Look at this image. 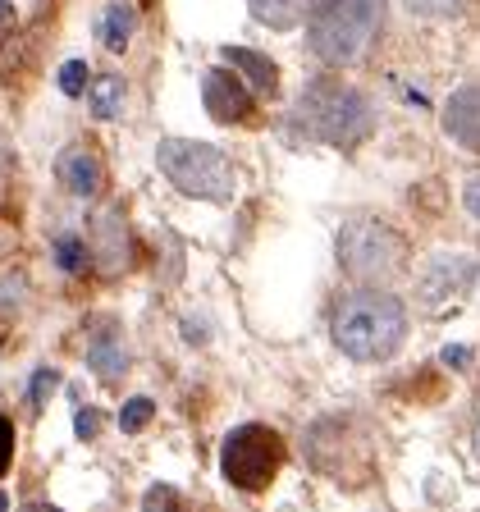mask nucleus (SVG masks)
<instances>
[{
    "mask_svg": "<svg viewBox=\"0 0 480 512\" xmlns=\"http://www.w3.org/2000/svg\"><path fill=\"white\" fill-rule=\"evenodd\" d=\"M133 28H138V10H133V5H106V14L96 19V37L115 55L133 42Z\"/></svg>",
    "mask_w": 480,
    "mask_h": 512,
    "instance_id": "4468645a",
    "label": "nucleus"
},
{
    "mask_svg": "<svg viewBox=\"0 0 480 512\" xmlns=\"http://www.w3.org/2000/svg\"><path fill=\"white\" fill-rule=\"evenodd\" d=\"M160 174L183 192V197H202V202H229L238 188V174L220 147L192 138H165L156 147Z\"/></svg>",
    "mask_w": 480,
    "mask_h": 512,
    "instance_id": "20e7f679",
    "label": "nucleus"
},
{
    "mask_svg": "<svg viewBox=\"0 0 480 512\" xmlns=\"http://www.w3.org/2000/svg\"><path fill=\"white\" fill-rule=\"evenodd\" d=\"M202 106L215 124H243L252 115V92H247L243 74H229V69H206L202 78Z\"/></svg>",
    "mask_w": 480,
    "mask_h": 512,
    "instance_id": "6e6552de",
    "label": "nucleus"
},
{
    "mask_svg": "<svg viewBox=\"0 0 480 512\" xmlns=\"http://www.w3.org/2000/svg\"><path fill=\"white\" fill-rule=\"evenodd\" d=\"M5 165H10V142L0 138V170H5Z\"/></svg>",
    "mask_w": 480,
    "mask_h": 512,
    "instance_id": "cd10ccee",
    "label": "nucleus"
},
{
    "mask_svg": "<svg viewBox=\"0 0 480 512\" xmlns=\"http://www.w3.org/2000/svg\"><path fill=\"white\" fill-rule=\"evenodd\" d=\"M87 366L106 384L128 371V352H124V339L115 334V325H106V330H96L92 339H87Z\"/></svg>",
    "mask_w": 480,
    "mask_h": 512,
    "instance_id": "f8f14e48",
    "label": "nucleus"
},
{
    "mask_svg": "<svg viewBox=\"0 0 480 512\" xmlns=\"http://www.w3.org/2000/svg\"><path fill=\"white\" fill-rule=\"evenodd\" d=\"M14 32V5L10 0H0V46H5V37Z\"/></svg>",
    "mask_w": 480,
    "mask_h": 512,
    "instance_id": "bb28decb",
    "label": "nucleus"
},
{
    "mask_svg": "<svg viewBox=\"0 0 480 512\" xmlns=\"http://www.w3.org/2000/svg\"><path fill=\"white\" fill-rule=\"evenodd\" d=\"M74 430H78V439H96V430H101V416H96V412H78L74 416Z\"/></svg>",
    "mask_w": 480,
    "mask_h": 512,
    "instance_id": "b1692460",
    "label": "nucleus"
},
{
    "mask_svg": "<svg viewBox=\"0 0 480 512\" xmlns=\"http://www.w3.org/2000/svg\"><path fill=\"white\" fill-rule=\"evenodd\" d=\"M151 416H156V403H151V398H128L124 403V412H119V430H124V435H138V430H147V421Z\"/></svg>",
    "mask_w": 480,
    "mask_h": 512,
    "instance_id": "a211bd4d",
    "label": "nucleus"
},
{
    "mask_svg": "<svg viewBox=\"0 0 480 512\" xmlns=\"http://www.w3.org/2000/svg\"><path fill=\"white\" fill-rule=\"evenodd\" d=\"M384 32V0H316L307 14V46L316 60L357 64Z\"/></svg>",
    "mask_w": 480,
    "mask_h": 512,
    "instance_id": "f03ea898",
    "label": "nucleus"
},
{
    "mask_svg": "<svg viewBox=\"0 0 480 512\" xmlns=\"http://www.w3.org/2000/svg\"><path fill=\"white\" fill-rule=\"evenodd\" d=\"M444 133L458 142V147L480 151V83L458 87V92L448 96V106H444Z\"/></svg>",
    "mask_w": 480,
    "mask_h": 512,
    "instance_id": "9d476101",
    "label": "nucleus"
},
{
    "mask_svg": "<svg viewBox=\"0 0 480 512\" xmlns=\"http://www.w3.org/2000/svg\"><path fill=\"white\" fill-rule=\"evenodd\" d=\"M87 106H92L96 119H115L124 110V78L119 74H101L87 87Z\"/></svg>",
    "mask_w": 480,
    "mask_h": 512,
    "instance_id": "dca6fc26",
    "label": "nucleus"
},
{
    "mask_svg": "<svg viewBox=\"0 0 480 512\" xmlns=\"http://www.w3.org/2000/svg\"><path fill=\"white\" fill-rule=\"evenodd\" d=\"M462 202H467V211L480 220V174H471L467 188H462Z\"/></svg>",
    "mask_w": 480,
    "mask_h": 512,
    "instance_id": "393cba45",
    "label": "nucleus"
},
{
    "mask_svg": "<svg viewBox=\"0 0 480 512\" xmlns=\"http://www.w3.org/2000/svg\"><path fill=\"white\" fill-rule=\"evenodd\" d=\"M0 512H10V499H5V490H0Z\"/></svg>",
    "mask_w": 480,
    "mask_h": 512,
    "instance_id": "7c9ffc66",
    "label": "nucleus"
},
{
    "mask_svg": "<svg viewBox=\"0 0 480 512\" xmlns=\"http://www.w3.org/2000/svg\"><path fill=\"white\" fill-rule=\"evenodd\" d=\"M87 87H92V69H87L83 60L60 64V92H64V96H83Z\"/></svg>",
    "mask_w": 480,
    "mask_h": 512,
    "instance_id": "6ab92c4d",
    "label": "nucleus"
},
{
    "mask_svg": "<svg viewBox=\"0 0 480 512\" xmlns=\"http://www.w3.org/2000/svg\"><path fill=\"white\" fill-rule=\"evenodd\" d=\"M55 179L64 183V192H74V197H96L101 183H106V165H101V156L87 142H74V147H64L60 160H55Z\"/></svg>",
    "mask_w": 480,
    "mask_h": 512,
    "instance_id": "1a4fd4ad",
    "label": "nucleus"
},
{
    "mask_svg": "<svg viewBox=\"0 0 480 512\" xmlns=\"http://www.w3.org/2000/svg\"><path fill=\"white\" fill-rule=\"evenodd\" d=\"M247 10L256 14V23H266V28H275V32H288L307 19V0H247Z\"/></svg>",
    "mask_w": 480,
    "mask_h": 512,
    "instance_id": "2eb2a0df",
    "label": "nucleus"
},
{
    "mask_svg": "<svg viewBox=\"0 0 480 512\" xmlns=\"http://www.w3.org/2000/svg\"><path fill=\"white\" fill-rule=\"evenodd\" d=\"M23 512H60V508H51V503H28Z\"/></svg>",
    "mask_w": 480,
    "mask_h": 512,
    "instance_id": "c85d7f7f",
    "label": "nucleus"
},
{
    "mask_svg": "<svg viewBox=\"0 0 480 512\" xmlns=\"http://www.w3.org/2000/svg\"><path fill=\"white\" fill-rule=\"evenodd\" d=\"M471 453H476V462H480V426H476V435H471Z\"/></svg>",
    "mask_w": 480,
    "mask_h": 512,
    "instance_id": "c756f323",
    "label": "nucleus"
},
{
    "mask_svg": "<svg viewBox=\"0 0 480 512\" xmlns=\"http://www.w3.org/2000/svg\"><path fill=\"white\" fill-rule=\"evenodd\" d=\"M339 266L357 284H384V279L403 275L407 243L394 224L371 220V215H352L339 229Z\"/></svg>",
    "mask_w": 480,
    "mask_h": 512,
    "instance_id": "39448f33",
    "label": "nucleus"
},
{
    "mask_svg": "<svg viewBox=\"0 0 480 512\" xmlns=\"http://www.w3.org/2000/svg\"><path fill=\"white\" fill-rule=\"evenodd\" d=\"M467 0H407V10L421 14V19H448V14H458Z\"/></svg>",
    "mask_w": 480,
    "mask_h": 512,
    "instance_id": "4be33fe9",
    "label": "nucleus"
},
{
    "mask_svg": "<svg viewBox=\"0 0 480 512\" xmlns=\"http://www.w3.org/2000/svg\"><path fill=\"white\" fill-rule=\"evenodd\" d=\"M407 334V311L394 293L380 288H357L334 311V343L352 362H384L394 357Z\"/></svg>",
    "mask_w": 480,
    "mask_h": 512,
    "instance_id": "f257e3e1",
    "label": "nucleus"
},
{
    "mask_svg": "<svg viewBox=\"0 0 480 512\" xmlns=\"http://www.w3.org/2000/svg\"><path fill=\"white\" fill-rule=\"evenodd\" d=\"M92 256L106 275L128 270V224L119 220V211H101L92 220Z\"/></svg>",
    "mask_w": 480,
    "mask_h": 512,
    "instance_id": "9b49d317",
    "label": "nucleus"
},
{
    "mask_svg": "<svg viewBox=\"0 0 480 512\" xmlns=\"http://www.w3.org/2000/svg\"><path fill=\"white\" fill-rule=\"evenodd\" d=\"M60 389V371H51V366H42V371L32 375V384H28V403L32 407H46V398Z\"/></svg>",
    "mask_w": 480,
    "mask_h": 512,
    "instance_id": "aec40b11",
    "label": "nucleus"
},
{
    "mask_svg": "<svg viewBox=\"0 0 480 512\" xmlns=\"http://www.w3.org/2000/svg\"><path fill=\"white\" fill-rule=\"evenodd\" d=\"M224 64H229V69H238L247 87H256V92L275 96V87H279L275 60H266V55H256V51H247V46H224Z\"/></svg>",
    "mask_w": 480,
    "mask_h": 512,
    "instance_id": "ddd939ff",
    "label": "nucleus"
},
{
    "mask_svg": "<svg viewBox=\"0 0 480 512\" xmlns=\"http://www.w3.org/2000/svg\"><path fill=\"white\" fill-rule=\"evenodd\" d=\"M10 458H14V421L10 416H0V476H5Z\"/></svg>",
    "mask_w": 480,
    "mask_h": 512,
    "instance_id": "5701e85b",
    "label": "nucleus"
},
{
    "mask_svg": "<svg viewBox=\"0 0 480 512\" xmlns=\"http://www.w3.org/2000/svg\"><path fill=\"white\" fill-rule=\"evenodd\" d=\"M298 128L330 147H357L371 138L375 110L357 87L339 83V78H316L298 96Z\"/></svg>",
    "mask_w": 480,
    "mask_h": 512,
    "instance_id": "7ed1b4c3",
    "label": "nucleus"
},
{
    "mask_svg": "<svg viewBox=\"0 0 480 512\" xmlns=\"http://www.w3.org/2000/svg\"><path fill=\"white\" fill-rule=\"evenodd\" d=\"M142 512H179V490L174 485H151L142 494Z\"/></svg>",
    "mask_w": 480,
    "mask_h": 512,
    "instance_id": "412c9836",
    "label": "nucleus"
},
{
    "mask_svg": "<svg viewBox=\"0 0 480 512\" xmlns=\"http://www.w3.org/2000/svg\"><path fill=\"white\" fill-rule=\"evenodd\" d=\"M471 284H476V261L462 252H439L430 256V266L416 279V298L426 311H448L467 298Z\"/></svg>",
    "mask_w": 480,
    "mask_h": 512,
    "instance_id": "0eeeda50",
    "label": "nucleus"
},
{
    "mask_svg": "<svg viewBox=\"0 0 480 512\" xmlns=\"http://www.w3.org/2000/svg\"><path fill=\"white\" fill-rule=\"evenodd\" d=\"M284 458H288V448H284V439H279V430L247 421V426H234L229 435H224L220 476L229 480L234 490L256 494V490H266L270 480L284 471Z\"/></svg>",
    "mask_w": 480,
    "mask_h": 512,
    "instance_id": "423d86ee",
    "label": "nucleus"
},
{
    "mask_svg": "<svg viewBox=\"0 0 480 512\" xmlns=\"http://www.w3.org/2000/svg\"><path fill=\"white\" fill-rule=\"evenodd\" d=\"M87 243L78 234H60L55 238V261H60V270H69V275H78V270H87Z\"/></svg>",
    "mask_w": 480,
    "mask_h": 512,
    "instance_id": "f3484780",
    "label": "nucleus"
},
{
    "mask_svg": "<svg viewBox=\"0 0 480 512\" xmlns=\"http://www.w3.org/2000/svg\"><path fill=\"white\" fill-rule=\"evenodd\" d=\"M471 362V348H444V366H453V371H467Z\"/></svg>",
    "mask_w": 480,
    "mask_h": 512,
    "instance_id": "a878e982",
    "label": "nucleus"
}]
</instances>
